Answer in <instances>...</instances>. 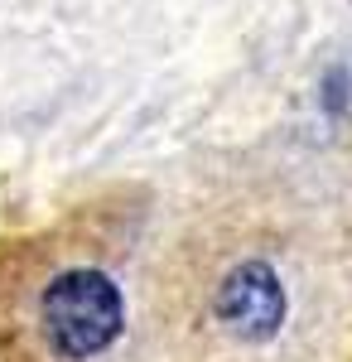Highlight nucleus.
I'll return each instance as SVG.
<instances>
[{
  "mask_svg": "<svg viewBox=\"0 0 352 362\" xmlns=\"http://www.w3.org/2000/svg\"><path fill=\"white\" fill-rule=\"evenodd\" d=\"M39 319L44 334L54 343V353L63 358H97L102 348L116 343L121 334V290L111 285V276L102 271H63L58 280H49L44 300H39Z\"/></svg>",
  "mask_w": 352,
  "mask_h": 362,
  "instance_id": "1",
  "label": "nucleus"
},
{
  "mask_svg": "<svg viewBox=\"0 0 352 362\" xmlns=\"http://www.w3.org/2000/svg\"><path fill=\"white\" fill-rule=\"evenodd\" d=\"M217 319L227 324L232 338L261 343L285 324V290L266 261H242L237 271H227L217 290Z\"/></svg>",
  "mask_w": 352,
  "mask_h": 362,
  "instance_id": "2",
  "label": "nucleus"
}]
</instances>
